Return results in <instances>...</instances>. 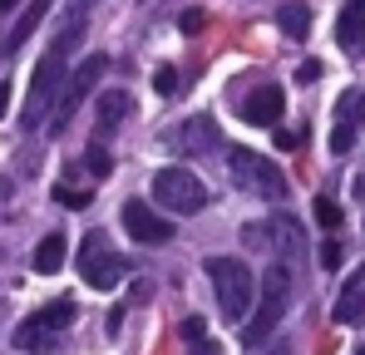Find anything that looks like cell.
<instances>
[{
	"label": "cell",
	"mask_w": 365,
	"mask_h": 355,
	"mask_svg": "<svg viewBox=\"0 0 365 355\" xmlns=\"http://www.w3.org/2000/svg\"><path fill=\"white\" fill-rule=\"evenodd\" d=\"M287 296H292V272H287V262H277L262 272V301L242 321V346H267V336L277 331V321L287 311Z\"/></svg>",
	"instance_id": "1"
},
{
	"label": "cell",
	"mask_w": 365,
	"mask_h": 355,
	"mask_svg": "<svg viewBox=\"0 0 365 355\" xmlns=\"http://www.w3.org/2000/svg\"><path fill=\"white\" fill-rule=\"evenodd\" d=\"M207 277H212V292H217L222 316L242 326L247 316H252V301H257V277L247 272V262H237V257H212L207 262Z\"/></svg>",
	"instance_id": "2"
},
{
	"label": "cell",
	"mask_w": 365,
	"mask_h": 355,
	"mask_svg": "<svg viewBox=\"0 0 365 355\" xmlns=\"http://www.w3.org/2000/svg\"><path fill=\"white\" fill-rule=\"evenodd\" d=\"M227 173H232V182L242 187L247 197H262V202H282V197H287V178H282V168H277L272 158L252 153V148H232Z\"/></svg>",
	"instance_id": "3"
},
{
	"label": "cell",
	"mask_w": 365,
	"mask_h": 355,
	"mask_svg": "<svg viewBox=\"0 0 365 355\" xmlns=\"http://www.w3.org/2000/svg\"><path fill=\"white\" fill-rule=\"evenodd\" d=\"M79 277H84L94 292H114L123 277H128V267H123V257L114 252L109 232H89L84 237V247H79Z\"/></svg>",
	"instance_id": "4"
},
{
	"label": "cell",
	"mask_w": 365,
	"mask_h": 355,
	"mask_svg": "<svg viewBox=\"0 0 365 355\" xmlns=\"http://www.w3.org/2000/svg\"><path fill=\"white\" fill-rule=\"evenodd\" d=\"M109 69V59L104 55H89L84 64H74L69 74H64L60 94H55V118H50V133H64L69 128V118H74V109L84 104V94H94V84H99V74Z\"/></svg>",
	"instance_id": "5"
},
{
	"label": "cell",
	"mask_w": 365,
	"mask_h": 355,
	"mask_svg": "<svg viewBox=\"0 0 365 355\" xmlns=\"http://www.w3.org/2000/svg\"><path fill=\"white\" fill-rule=\"evenodd\" d=\"M153 197H158L168 212H178V217L207 207V187H202V178L187 173V168H158V173H153Z\"/></svg>",
	"instance_id": "6"
},
{
	"label": "cell",
	"mask_w": 365,
	"mask_h": 355,
	"mask_svg": "<svg viewBox=\"0 0 365 355\" xmlns=\"http://www.w3.org/2000/svg\"><path fill=\"white\" fill-rule=\"evenodd\" d=\"M60 84H64V55H50L35 64V79H30V99H25V128H40L45 123V109L55 104V94H60Z\"/></svg>",
	"instance_id": "7"
},
{
	"label": "cell",
	"mask_w": 365,
	"mask_h": 355,
	"mask_svg": "<svg viewBox=\"0 0 365 355\" xmlns=\"http://www.w3.org/2000/svg\"><path fill=\"white\" fill-rule=\"evenodd\" d=\"M119 217H123V232L133 237V242H143V247L173 242V222H168L163 212H153V202H143V197H128Z\"/></svg>",
	"instance_id": "8"
},
{
	"label": "cell",
	"mask_w": 365,
	"mask_h": 355,
	"mask_svg": "<svg viewBox=\"0 0 365 355\" xmlns=\"http://www.w3.org/2000/svg\"><path fill=\"white\" fill-rule=\"evenodd\" d=\"M282 109H287V99H282L277 84H257V89L242 99V118H247V123H257V128H272V123L282 118Z\"/></svg>",
	"instance_id": "9"
},
{
	"label": "cell",
	"mask_w": 365,
	"mask_h": 355,
	"mask_svg": "<svg viewBox=\"0 0 365 355\" xmlns=\"http://www.w3.org/2000/svg\"><path fill=\"white\" fill-rule=\"evenodd\" d=\"M168 143H173L178 153H197V148H217V143H222V133H217V123H212V118H187L182 128L168 133Z\"/></svg>",
	"instance_id": "10"
},
{
	"label": "cell",
	"mask_w": 365,
	"mask_h": 355,
	"mask_svg": "<svg viewBox=\"0 0 365 355\" xmlns=\"http://www.w3.org/2000/svg\"><path fill=\"white\" fill-rule=\"evenodd\" d=\"M341 326H356L365 316V262L346 277V287H341V296H336V311H331Z\"/></svg>",
	"instance_id": "11"
},
{
	"label": "cell",
	"mask_w": 365,
	"mask_h": 355,
	"mask_svg": "<svg viewBox=\"0 0 365 355\" xmlns=\"http://www.w3.org/2000/svg\"><path fill=\"white\" fill-rule=\"evenodd\" d=\"M336 40L346 45V50H356L365 40V0H346L341 5V20H336Z\"/></svg>",
	"instance_id": "12"
},
{
	"label": "cell",
	"mask_w": 365,
	"mask_h": 355,
	"mask_svg": "<svg viewBox=\"0 0 365 355\" xmlns=\"http://www.w3.org/2000/svg\"><path fill=\"white\" fill-rule=\"evenodd\" d=\"M356 99H361V94H346V99H341V109H336L331 153H351V143H356Z\"/></svg>",
	"instance_id": "13"
},
{
	"label": "cell",
	"mask_w": 365,
	"mask_h": 355,
	"mask_svg": "<svg viewBox=\"0 0 365 355\" xmlns=\"http://www.w3.org/2000/svg\"><path fill=\"white\" fill-rule=\"evenodd\" d=\"M45 10H50V0H35L30 10H20V15H15V30H10V40H5V50H20V45L45 25Z\"/></svg>",
	"instance_id": "14"
},
{
	"label": "cell",
	"mask_w": 365,
	"mask_h": 355,
	"mask_svg": "<svg viewBox=\"0 0 365 355\" xmlns=\"http://www.w3.org/2000/svg\"><path fill=\"white\" fill-rule=\"evenodd\" d=\"M30 267L40 272V277H55L64 267V232H50L40 247H35V257H30Z\"/></svg>",
	"instance_id": "15"
},
{
	"label": "cell",
	"mask_w": 365,
	"mask_h": 355,
	"mask_svg": "<svg viewBox=\"0 0 365 355\" xmlns=\"http://www.w3.org/2000/svg\"><path fill=\"white\" fill-rule=\"evenodd\" d=\"M277 25H282L292 40H306V30H311V10H306L302 0H287V5L277 10Z\"/></svg>",
	"instance_id": "16"
},
{
	"label": "cell",
	"mask_w": 365,
	"mask_h": 355,
	"mask_svg": "<svg viewBox=\"0 0 365 355\" xmlns=\"http://www.w3.org/2000/svg\"><path fill=\"white\" fill-rule=\"evenodd\" d=\"M128 109H133V99H128L123 89H104V94H99V128H114Z\"/></svg>",
	"instance_id": "17"
},
{
	"label": "cell",
	"mask_w": 365,
	"mask_h": 355,
	"mask_svg": "<svg viewBox=\"0 0 365 355\" xmlns=\"http://www.w3.org/2000/svg\"><path fill=\"white\" fill-rule=\"evenodd\" d=\"M272 232H277V252H282V257H302V227H297V217L282 212V217L272 222Z\"/></svg>",
	"instance_id": "18"
},
{
	"label": "cell",
	"mask_w": 365,
	"mask_h": 355,
	"mask_svg": "<svg viewBox=\"0 0 365 355\" xmlns=\"http://www.w3.org/2000/svg\"><path fill=\"white\" fill-rule=\"evenodd\" d=\"M15 346H20V351H45V346H55V331H50L45 321H25V326L15 331Z\"/></svg>",
	"instance_id": "19"
},
{
	"label": "cell",
	"mask_w": 365,
	"mask_h": 355,
	"mask_svg": "<svg viewBox=\"0 0 365 355\" xmlns=\"http://www.w3.org/2000/svg\"><path fill=\"white\" fill-rule=\"evenodd\" d=\"M35 321H45L50 331H64V326L74 321V301H69V296H60V301H50V306H45V311H40Z\"/></svg>",
	"instance_id": "20"
},
{
	"label": "cell",
	"mask_w": 365,
	"mask_h": 355,
	"mask_svg": "<svg viewBox=\"0 0 365 355\" xmlns=\"http://www.w3.org/2000/svg\"><path fill=\"white\" fill-rule=\"evenodd\" d=\"M178 69H173V64H158V69H153V94H158V99H178Z\"/></svg>",
	"instance_id": "21"
},
{
	"label": "cell",
	"mask_w": 365,
	"mask_h": 355,
	"mask_svg": "<svg viewBox=\"0 0 365 355\" xmlns=\"http://www.w3.org/2000/svg\"><path fill=\"white\" fill-rule=\"evenodd\" d=\"M84 163H89V173H94V178H109V173H114V158H109L99 143H89V148H84Z\"/></svg>",
	"instance_id": "22"
},
{
	"label": "cell",
	"mask_w": 365,
	"mask_h": 355,
	"mask_svg": "<svg viewBox=\"0 0 365 355\" xmlns=\"http://www.w3.org/2000/svg\"><path fill=\"white\" fill-rule=\"evenodd\" d=\"M316 222H321L326 232H336V227H341V207H336L331 197H316Z\"/></svg>",
	"instance_id": "23"
},
{
	"label": "cell",
	"mask_w": 365,
	"mask_h": 355,
	"mask_svg": "<svg viewBox=\"0 0 365 355\" xmlns=\"http://www.w3.org/2000/svg\"><path fill=\"white\" fill-rule=\"evenodd\" d=\"M55 197H60L64 207H74V212H79V207H89V202H94V197H89V192H79V187H69V182H60V187H55Z\"/></svg>",
	"instance_id": "24"
},
{
	"label": "cell",
	"mask_w": 365,
	"mask_h": 355,
	"mask_svg": "<svg viewBox=\"0 0 365 355\" xmlns=\"http://www.w3.org/2000/svg\"><path fill=\"white\" fill-rule=\"evenodd\" d=\"M202 336H207V326H202V316H187V321H182V341L192 346V341H202Z\"/></svg>",
	"instance_id": "25"
},
{
	"label": "cell",
	"mask_w": 365,
	"mask_h": 355,
	"mask_svg": "<svg viewBox=\"0 0 365 355\" xmlns=\"http://www.w3.org/2000/svg\"><path fill=\"white\" fill-rule=\"evenodd\" d=\"M178 25H182V35H197V30H202V10H182Z\"/></svg>",
	"instance_id": "26"
},
{
	"label": "cell",
	"mask_w": 365,
	"mask_h": 355,
	"mask_svg": "<svg viewBox=\"0 0 365 355\" xmlns=\"http://www.w3.org/2000/svg\"><path fill=\"white\" fill-rule=\"evenodd\" d=\"M297 79H302V84H316V79H321V59H306L302 69H297Z\"/></svg>",
	"instance_id": "27"
},
{
	"label": "cell",
	"mask_w": 365,
	"mask_h": 355,
	"mask_svg": "<svg viewBox=\"0 0 365 355\" xmlns=\"http://www.w3.org/2000/svg\"><path fill=\"white\" fill-rule=\"evenodd\" d=\"M242 237H247V247H267V242H272V237H267V227H257V222H252V227H242Z\"/></svg>",
	"instance_id": "28"
},
{
	"label": "cell",
	"mask_w": 365,
	"mask_h": 355,
	"mask_svg": "<svg viewBox=\"0 0 365 355\" xmlns=\"http://www.w3.org/2000/svg\"><path fill=\"white\" fill-rule=\"evenodd\" d=\"M192 355H222V346H217V341H207V336H202V341H192Z\"/></svg>",
	"instance_id": "29"
},
{
	"label": "cell",
	"mask_w": 365,
	"mask_h": 355,
	"mask_svg": "<svg viewBox=\"0 0 365 355\" xmlns=\"http://www.w3.org/2000/svg\"><path fill=\"white\" fill-rule=\"evenodd\" d=\"M321 262H326V267H341V247L326 242V247H321Z\"/></svg>",
	"instance_id": "30"
},
{
	"label": "cell",
	"mask_w": 365,
	"mask_h": 355,
	"mask_svg": "<svg viewBox=\"0 0 365 355\" xmlns=\"http://www.w3.org/2000/svg\"><path fill=\"white\" fill-rule=\"evenodd\" d=\"M15 10H20V0H0V20H5V15H15Z\"/></svg>",
	"instance_id": "31"
},
{
	"label": "cell",
	"mask_w": 365,
	"mask_h": 355,
	"mask_svg": "<svg viewBox=\"0 0 365 355\" xmlns=\"http://www.w3.org/2000/svg\"><path fill=\"white\" fill-rule=\"evenodd\" d=\"M5 109H10V84H0V118H5Z\"/></svg>",
	"instance_id": "32"
},
{
	"label": "cell",
	"mask_w": 365,
	"mask_h": 355,
	"mask_svg": "<svg viewBox=\"0 0 365 355\" xmlns=\"http://www.w3.org/2000/svg\"><path fill=\"white\" fill-rule=\"evenodd\" d=\"M351 192H356V197H365V173L356 178V182H351Z\"/></svg>",
	"instance_id": "33"
},
{
	"label": "cell",
	"mask_w": 365,
	"mask_h": 355,
	"mask_svg": "<svg viewBox=\"0 0 365 355\" xmlns=\"http://www.w3.org/2000/svg\"><path fill=\"white\" fill-rule=\"evenodd\" d=\"M262 355H292V346L282 341V346H272V351H262Z\"/></svg>",
	"instance_id": "34"
},
{
	"label": "cell",
	"mask_w": 365,
	"mask_h": 355,
	"mask_svg": "<svg viewBox=\"0 0 365 355\" xmlns=\"http://www.w3.org/2000/svg\"><path fill=\"white\" fill-rule=\"evenodd\" d=\"M0 197H10V182H5V178H0Z\"/></svg>",
	"instance_id": "35"
},
{
	"label": "cell",
	"mask_w": 365,
	"mask_h": 355,
	"mask_svg": "<svg viewBox=\"0 0 365 355\" xmlns=\"http://www.w3.org/2000/svg\"><path fill=\"white\" fill-rule=\"evenodd\" d=\"M356 104H361V109H365V99H356Z\"/></svg>",
	"instance_id": "36"
},
{
	"label": "cell",
	"mask_w": 365,
	"mask_h": 355,
	"mask_svg": "<svg viewBox=\"0 0 365 355\" xmlns=\"http://www.w3.org/2000/svg\"><path fill=\"white\" fill-rule=\"evenodd\" d=\"M356 355H365V346H361V351H356Z\"/></svg>",
	"instance_id": "37"
}]
</instances>
